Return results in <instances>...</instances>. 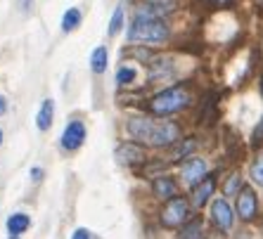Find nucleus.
<instances>
[{"label":"nucleus","instance_id":"obj_3","mask_svg":"<svg viewBox=\"0 0 263 239\" xmlns=\"http://www.w3.org/2000/svg\"><path fill=\"white\" fill-rule=\"evenodd\" d=\"M190 105V92L185 90L183 86L176 88H166L159 95H154L149 99V111L157 114V116H168V114H176V111L185 109Z\"/></svg>","mask_w":263,"mask_h":239},{"label":"nucleus","instance_id":"obj_29","mask_svg":"<svg viewBox=\"0 0 263 239\" xmlns=\"http://www.w3.org/2000/svg\"><path fill=\"white\" fill-rule=\"evenodd\" d=\"M0 142H3V130H0Z\"/></svg>","mask_w":263,"mask_h":239},{"label":"nucleus","instance_id":"obj_25","mask_svg":"<svg viewBox=\"0 0 263 239\" xmlns=\"http://www.w3.org/2000/svg\"><path fill=\"white\" fill-rule=\"evenodd\" d=\"M31 178L41 180V178H43V168H31Z\"/></svg>","mask_w":263,"mask_h":239},{"label":"nucleus","instance_id":"obj_2","mask_svg":"<svg viewBox=\"0 0 263 239\" xmlns=\"http://www.w3.org/2000/svg\"><path fill=\"white\" fill-rule=\"evenodd\" d=\"M126 36L130 43H164L168 38V26L164 24V19L135 14Z\"/></svg>","mask_w":263,"mask_h":239},{"label":"nucleus","instance_id":"obj_19","mask_svg":"<svg viewBox=\"0 0 263 239\" xmlns=\"http://www.w3.org/2000/svg\"><path fill=\"white\" fill-rule=\"evenodd\" d=\"M123 7L126 5H117V10H114V14H111V22H109V33L111 36H117L119 31L123 29V12H126Z\"/></svg>","mask_w":263,"mask_h":239},{"label":"nucleus","instance_id":"obj_11","mask_svg":"<svg viewBox=\"0 0 263 239\" xmlns=\"http://www.w3.org/2000/svg\"><path fill=\"white\" fill-rule=\"evenodd\" d=\"M214 190H216V180L214 178H204L202 183H197L195 187H192V196H190L192 206H197V209L206 206L209 199H211V194H214Z\"/></svg>","mask_w":263,"mask_h":239},{"label":"nucleus","instance_id":"obj_10","mask_svg":"<svg viewBox=\"0 0 263 239\" xmlns=\"http://www.w3.org/2000/svg\"><path fill=\"white\" fill-rule=\"evenodd\" d=\"M117 159L119 164H126V166H133V164H142L147 159L145 156V149L135 142H123L117 147Z\"/></svg>","mask_w":263,"mask_h":239},{"label":"nucleus","instance_id":"obj_1","mask_svg":"<svg viewBox=\"0 0 263 239\" xmlns=\"http://www.w3.org/2000/svg\"><path fill=\"white\" fill-rule=\"evenodd\" d=\"M126 130L133 140L149 147H168L180 140V128L173 121H154L147 116H133L126 123Z\"/></svg>","mask_w":263,"mask_h":239},{"label":"nucleus","instance_id":"obj_4","mask_svg":"<svg viewBox=\"0 0 263 239\" xmlns=\"http://www.w3.org/2000/svg\"><path fill=\"white\" fill-rule=\"evenodd\" d=\"M187 215H190V204L183 196H173L168 199L161 211V225L164 227H180L187 223Z\"/></svg>","mask_w":263,"mask_h":239},{"label":"nucleus","instance_id":"obj_7","mask_svg":"<svg viewBox=\"0 0 263 239\" xmlns=\"http://www.w3.org/2000/svg\"><path fill=\"white\" fill-rule=\"evenodd\" d=\"M83 140H86V126H83V121H76V118L69 121L64 133H62V147L67 149V152H73V149H79L83 145Z\"/></svg>","mask_w":263,"mask_h":239},{"label":"nucleus","instance_id":"obj_28","mask_svg":"<svg viewBox=\"0 0 263 239\" xmlns=\"http://www.w3.org/2000/svg\"><path fill=\"white\" fill-rule=\"evenodd\" d=\"M258 88H261V97H263V76H261V83H258Z\"/></svg>","mask_w":263,"mask_h":239},{"label":"nucleus","instance_id":"obj_12","mask_svg":"<svg viewBox=\"0 0 263 239\" xmlns=\"http://www.w3.org/2000/svg\"><path fill=\"white\" fill-rule=\"evenodd\" d=\"M152 192H154V196L168 202V199H173V196L178 194V185H176V180L168 178V175H159V178H154V183H152Z\"/></svg>","mask_w":263,"mask_h":239},{"label":"nucleus","instance_id":"obj_21","mask_svg":"<svg viewBox=\"0 0 263 239\" xmlns=\"http://www.w3.org/2000/svg\"><path fill=\"white\" fill-rule=\"evenodd\" d=\"M135 76H138V71H135L133 67H121L117 71V83L119 86H130L135 81Z\"/></svg>","mask_w":263,"mask_h":239},{"label":"nucleus","instance_id":"obj_13","mask_svg":"<svg viewBox=\"0 0 263 239\" xmlns=\"http://www.w3.org/2000/svg\"><path fill=\"white\" fill-rule=\"evenodd\" d=\"M31 227V218L26 213H12L10 218H7V232L14 234V237H19L22 232H26Z\"/></svg>","mask_w":263,"mask_h":239},{"label":"nucleus","instance_id":"obj_6","mask_svg":"<svg viewBox=\"0 0 263 239\" xmlns=\"http://www.w3.org/2000/svg\"><path fill=\"white\" fill-rule=\"evenodd\" d=\"M237 215L247 223L258 215V199L251 187H242V192L237 194Z\"/></svg>","mask_w":263,"mask_h":239},{"label":"nucleus","instance_id":"obj_27","mask_svg":"<svg viewBox=\"0 0 263 239\" xmlns=\"http://www.w3.org/2000/svg\"><path fill=\"white\" fill-rule=\"evenodd\" d=\"M19 5H22V10L26 12V10H29V5H31V0H19Z\"/></svg>","mask_w":263,"mask_h":239},{"label":"nucleus","instance_id":"obj_8","mask_svg":"<svg viewBox=\"0 0 263 239\" xmlns=\"http://www.w3.org/2000/svg\"><path fill=\"white\" fill-rule=\"evenodd\" d=\"M173 10H176V0H145V3L138 7V12L135 14L161 19L164 14H171Z\"/></svg>","mask_w":263,"mask_h":239},{"label":"nucleus","instance_id":"obj_15","mask_svg":"<svg viewBox=\"0 0 263 239\" xmlns=\"http://www.w3.org/2000/svg\"><path fill=\"white\" fill-rule=\"evenodd\" d=\"M178 239H204V227H202V221L195 218V221H187L183 227H180V234Z\"/></svg>","mask_w":263,"mask_h":239},{"label":"nucleus","instance_id":"obj_26","mask_svg":"<svg viewBox=\"0 0 263 239\" xmlns=\"http://www.w3.org/2000/svg\"><path fill=\"white\" fill-rule=\"evenodd\" d=\"M5 111H7V102H5V97L0 95V114H5Z\"/></svg>","mask_w":263,"mask_h":239},{"label":"nucleus","instance_id":"obj_16","mask_svg":"<svg viewBox=\"0 0 263 239\" xmlns=\"http://www.w3.org/2000/svg\"><path fill=\"white\" fill-rule=\"evenodd\" d=\"M107 62H109V52L107 48H95L90 55V69L95 74H104L107 71Z\"/></svg>","mask_w":263,"mask_h":239},{"label":"nucleus","instance_id":"obj_17","mask_svg":"<svg viewBox=\"0 0 263 239\" xmlns=\"http://www.w3.org/2000/svg\"><path fill=\"white\" fill-rule=\"evenodd\" d=\"M81 24V10H76V7H69L67 12H64V17H62V29L67 31H73V29H79Z\"/></svg>","mask_w":263,"mask_h":239},{"label":"nucleus","instance_id":"obj_5","mask_svg":"<svg viewBox=\"0 0 263 239\" xmlns=\"http://www.w3.org/2000/svg\"><path fill=\"white\" fill-rule=\"evenodd\" d=\"M211 221L220 232H230L235 225V211L230 209V204L226 199H216L211 204Z\"/></svg>","mask_w":263,"mask_h":239},{"label":"nucleus","instance_id":"obj_20","mask_svg":"<svg viewBox=\"0 0 263 239\" xmlns=\"http://www.w3.org/2000/svg\"><path fill=\"white\" fill-rule=\"evenodd\" d=\"M239 192H242V180H239V175H230V178L226 180V185H223V194L237 196Z\"/></svg>","mask_w":263,"mask_h":239},{"label":"nucleus","instance_id":"obj_22","mask_svg":"<svg viewBox=\"0 0 263 239\" xmlns=\"http://www.w3.org/2000/svg\"><path fill=\"white\" fill-rule=\"evenodd\" d=\"M251 180H254L258 187H263V156H258V159L251 164Z\"/></svg>","mask_w":263,"mask_h":239},{"label":"nucleus","instance_id":"obj_14","mask_svg":"<svg viewBox=\"0 0 263 239\" xmlns=\"http://www.w3.org/2000/svg\"><path fill=\"white\" fill-rule=\"evenodd\" d=\"M52 116H55V102L52 99H43L41 111H38V116H36L38 130H48L52 126Z\"/></svg>","mask_w":263,"mask_h":239},{"label":"nucleus","instance_id":"obj_30","mask_svg":"<svg viewBox=\"0 0 263 239\" xmlns=\"http://www.w3.org/2000/svg\"><path fill=\"white\" fill-rule=\"evenodd\" d=\"M10 239H17V237H14V234H10Z\"/></svg>","mask_w":263,"mask_h":239},{"label":"nucleus","instance_id":"obj_18","mask_svg":"<svg viewBox=\"0 0 263 239\" xmlns=\"http://www.w3.org/2000/svg\"><path fill=\"white\" fill-rule=\"evenodd\" d=\"M195 147H197L195 140H185V142L178 140L176 149H173V154H171V159L173 161H178V159H190V154L195 152Z\"/></svg>","mask_w":263,"mask_h":239},{"label":"nucleus","instance_id":"obj_9","mask_svg":"<svg viewBox=\"0 0 263 239\" xmlns=\"http://www.w3.org/2000/svg\"><path fill=\"white\" fill-rule=\"evenodd\" d=\"M180 173H183L185 183H190L192 187H195L197 183H202V180L206 178V161L199 159V156H190V159L183 164Z\"/></svg>","mask_w":263,"mask_h":239},{"label":"nucleus","instance_id":"obj_24","mask_svg":"<svg viewBox=\"0 0 263 239\" xmlns=\"http://www.w3.org/2000/svg\"><path fill=\"white\" fill-rule=\"evenodd\" d=\"M71 239H92V232L86 230V227H79V230L71 234Z\"/></svg>","mask_w":263,"mask_h":239},{"label":"nucleus","instance_id":"obj_23","mask_svg":"<svg viewBox=\"0 0 263 239\" xmlns=\"http://www.w3.org/2000/svg\"><path fill=\"white\" fill-rule=\"evenodd\" d=\"M251 145H254V147H261V145H263V116H261V121H258V126L254 128V135H251Z\"/></svg>","mask_w":263,"mask_h":239}]
</instances>
